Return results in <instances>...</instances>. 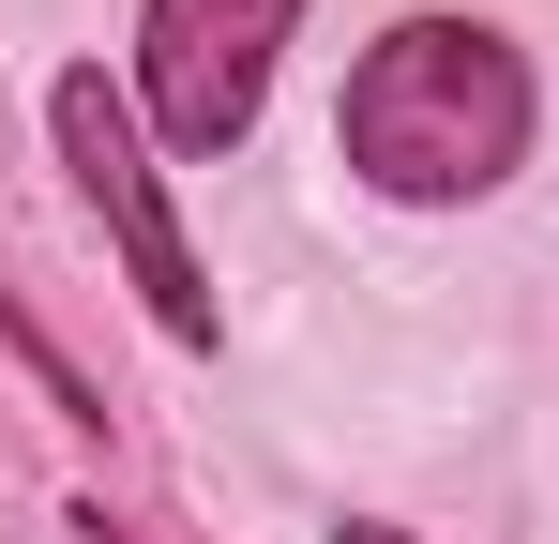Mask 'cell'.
Listing matches in <instances>:
<instances>
[{
  "instance_id": "277c9868",
  "label": "cell",
  "mask_w": 559,
  "mask_h": 544,
  "mask_svg": "<svg viewBox=\"0 0 559 544\" xmlns=\"http://www.w3.org/2000/svg\"><path fill=\"white\" fill-rule=\"evenodd\" d=\"M76 544H136V530H106V499H92V515H76Z\"/></svg>"
},
{
  "instance_id": "5b68a950",
  "label": "cell",
  "mask_w": 559,
  "mask_h": 544,
  "mask_svg": "<svg viewBox=\"0 0 559 544\" xmlns=\"http://www.w3.org/2000/svg\"><path fill=\"white\" fill-rule=\"evenodd\" d=\"M333 544H408V530H364V515H348V530H333Z\"/></svg>"
},
{
  "instance_id": "3957f363",
  "label": "cell",
  "mask_w": 559,
  "mask_h": 544,
  "mask_svg": "<svg viewBox=\"0 0 559 544\" xmlns=\"http://www.w3.org/2000/svg\"><path fill=\"white\" fill-rule=\"evenodd\" d=\"M302 0H152L136 15V76H152V121L182 152H242L258 106H273V46Z\"/></svg>"
},
{
  "instance_id": "7a4b0ae2",
  "label": "cell",
  "mask_w": 559,
  "mask_h": 544,
  "mask_svg": "<svg viewBox=\"0 0 559 544\" xmlns=\"http://www.w3.org/2000/svg\"><path fill=\"white\" fill-rule=\"evenodd\" d=\"M46 121H61V167H76V197L106 212V243L136 258V287H152V318L182 333V348H212V272H197V243L167 227V181H152V137H136V106L76 61V76L46 91Z\"/></svg>"
},
{
  "instance_id": "6da1fadb",
  "label": "cell",
  "mask_w": 559,
  "mask_h": 544,
  "mask_svg": "<svg viewBox=\"0 0 559 544\" xmlns=\"http://www.w3.org/2000/svg\"><path fill=\"white\" fill-rule=\"evenodd\" d=\"M333 152L378 197H484L530 152V61L468 15H408V31L364 46V76L333 106Z\"/></svg>"
}]
</instances>
